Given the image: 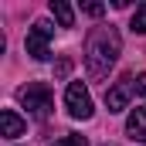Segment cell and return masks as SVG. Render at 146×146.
Wrapping results in <instances>:
<instances>
[{"mask_svg":"<svg viewBox=\"0 0 146 146\" xmlns=\"http://www.w3.org/2000/svg\"><path fill=\"white\" fill-rule=\"evenodd\" d=\"M24 129H27V122H24L14 109L0 112V136H3V139H17V136H24Z\"/></svg>","mask_w":146,"mask_h":146,"instance_id":"obj_6","label":"cell"},{"mask_svg":"<svg viewBox=\"0 0 146 146\" xmlns=\"http://www.w3.org/2000/svg\"><path fill=\"white\" fill-rule=\"evenodd\" d=\"M21 102H24V109L34 115L37 122H44L51 109H54V99H51V88L44 85V82H34V85H27V88H21Z\"/></svg>","mask_w":146,"mask_h":146,"instance_id":"obj_2","label":"cell"},{"mask_svg":"<svg viewBox=\"0 0 146 146\" xmlns=\"http://www.w3.org/2000/svg\"><path fill=\"white\" fill-rule=\"evenodd\" d=\"M51 14H54V21H58L61 27H75V10L65 0H51Z\"/></svg>","mask_w":146,"mask_h":146,"instance_id":"obj_8","label":"cell"},{"mask_svg":"<svg viewBox=\"0 0 146 146\" xmlns=\"http://www.w3.org/2000/svg\"><path fill=\"white\" fill-rule=\"evenodd\" d=\"M126 133L136 139V143H146V106H136L129 112V122H126Z\"/></svg>","mask_w":146,"mask_h":146,"instance_id":"obj_7","label":"cell"},{"mask_svg":"<svg viewBox=\"0 0 146 146\" xmlns=\"http://www.w3.org/2000/svg\"><path fill=\"white\" fill-rule=\"evenodd\" d=\"M51 37H54V27H51L48 21H37L34 27L27 31L24 48H27V54H31L34 61H44V58L51 54Z\"/></svg>","mask_w":146,"mask_h":146,"instance_id":"obj_3","label":"cell"},{"mask_svg":"<svg viewBox=\"0 0 146 146\" xmlns=\"http://www.w3.org/2000/svg\"><path fill=\"white\" fill-rule=\"evenodd\" d=\"M133 88H136V95H146V72L133 78Z\"/></svg>","mask_w":146,"mask_h":146,"instance_id":"obj_12","label":"cell"},{"mask_svg":"<svg viewBox=\"0 0 146 146\" xmlns=\"http://www.w3.org/2000/svg\"><path fill=\"white\" fill-rule=\"evenodd\" d=\"M133 78L126 75V78H119L112 88H106V109L109 112H122L126 106H129V99H133Z\"/></svg>","mask_w":146,"mask_h":146,"instance_id":"obj_5","label":"cell"},{"mask_svg":"<svg viewBox=\"0 0 146 146\" xmlns=\"http://www.w3.org/2000/svg\"><path fill=\"white\" fill-rule=\"evenodd\" d=\"M82 10H85L88 17H102V14H106V7H102V3H95V0H85V3H82Z\"/></svg>","mask_w":146,"mask_h":146,"instance_id":"obj_11","label":"cell"},{"mask_svg":"<svg viewBox=\"0 0 146 146\" xmlns=\"http://www.w3.org/2000/svg\"><path fill=\"white\" fill-rule=\"evenodd\" d=\"M68 72H72V61H68V58H61V61H58V68H54V75H58V78H65Z\"/></svg>","mask_w":146,"mask_h":146,"instance_id":"obj_13","label":"cell"},{"mask_svg":"<svg viewBox=\"0 0 146 146\" xmlns=\"http://www.w3.org/2000/svg\"><path fill=\"white\" fill-rule=\"evenodd\" d=\"M65 109L72 119H92V95L82 82H68L65 88Z\"/></svg>","mask_w":146,"mask_h":146,"instance_id":"obj_4","label":"cell"},{"mask_svg":"<svg viewBox=\"0 0 146 146\" xmlns=\"http://www.w3.org/2000/svg\"><path fill=\"white\" fill-rule=\"evenodd\" d=\"M136 34H146V3H139L136 7V14H133V24H129Z\"/></svg>","mask_w":146,"mask_h":146,"instance_id":"obj_9","label":"cell"},{"mask_svg":"<svg viewBox=\"0 0 146 146\" xmlns=\"http://www.w3.org/2000/svg\"><path fill=\"white\" fill-rule=\"evenodd\" d=\"M122 51V41H119V31L115 27H92L88 37H85V72L88 78H106L109 68L115 65Z\"/></svg>","mask_w":146,"mask_h":146,"instance_id":"obj_1","label":"cell"},{"mask_svg":"<svg viewBox=\"0 0 146 146\" xmlns=\"http://www.w3.org/2000/svg\"><path fill=\"white\" fill-rule=\"evenodd\" d=\"M51 146H88V139L78 136V133H68L65 139H58V143H51Z\"/></svg>","mask_w":146,"mask_h":146,"instance_id":"obj_10","label":"cell"}]
</instances>
